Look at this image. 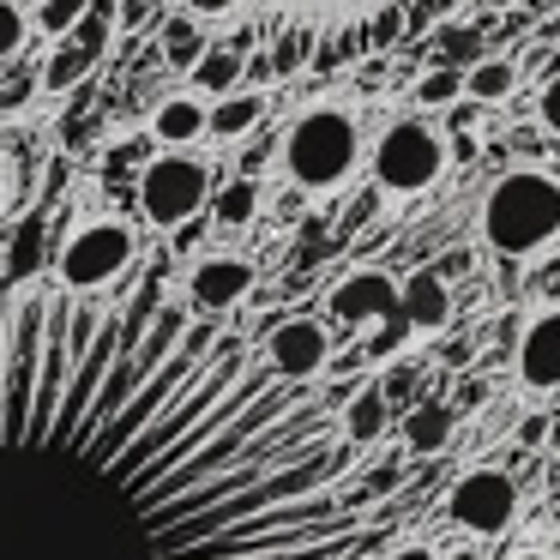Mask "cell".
Returning <instances> with one entry per match:
<instances>
[{"label": "cell", "mask_w": 560, "mask_h": 560, "mask_svg": "<svg viewBox=\"0 0 560 560\" xmlns=\"http://www.w3.org/2000/svg\"><path fill=\"white\" fill-rule=\"evenodd\" d=\"M338 398L163 290L0 283V560H368Z\"/></svg>", "instance_id": "1"}, {"label": "cell", "mask_w": 560, "mask_h": 560, "mask_svg": "<svg viewBox=\"0 0 560 560\" xmlns=\"http://www.w3.org/2000/svg\"><path fill=\"white\" fill-rule=\"evenodd\" d=\"M482 247L500 266H524V259H542L560 242V175L548 170H506L482 199Z\"/></svg>", "instance_id": "2"}, {"label": "cell", "mask_w": 560, "mask_h": 560, "mask_svg": "<svg viewBox=\"0 0 560 560\" xmlns=\"http://www.w3.org/2000/svg\"><path fill=\"white\" fill-rule=\"evenodd\" d=\"M278 163L302 194H331L362 170V121L338 103H314L283 127Z\"/></svg>", "instance_id": "3"}, {"label": "cell", "mask_w": 560, "mask_h": 560, "mask_svg": "<svg viewBox=\"0 0 560 560\" xmlns=\"http://www.w3.org/2000/svg\"><path fill=\"white\" fill-rule=\"evenodd\" d=\"M133 266H139V235L121 218H91L55 247V283L73 295L115 290L121 278H133Z\"/></svg>", "instance_id": "4"}, {"label": "cell", "mask_w": 560, "mask_h": 560, "mask_svg": "<svg viewBox=\"0 0 560 560\" xmlns=\"http://www.w3.org/2000/svg\"><path fill=\"white\" fill-rule=\"evenodd\" d=\"M368 170H374V187L392 194V199L428 194V187L446 175V139H440L428 121H392L386 133H380Z\"/></svg>", "instance_id": "5"}, {"label": "cell", "mask_w": 560, "mask_h": 560, "mask_svg": "<svg viewBox=\"0 0 560 560\" xmlns=\"http://www.w3.org/2000/svg\"><path fill=\"white\" fill-rule=\"evenodd\" d=\"M133 199H139V211H145L151 230H175V223H187V218L206 211L211 170L199 158H187V151H163V158H151L145 170H139Z\"/></svg>", "instance_id": "6"}, {"label": "cell", "mask_w": 560, "mask_h": 560, "mask_svg": "<svg viewBox=\"0 0 560 560\" xmlns=\"http://www.w3.org/2000/svg\"><path fill=\"white\" fill-rule=\"evenodd\" d=\"M446 518L470 536H500L512 518H518V482L506 470H470L452 482L446 494Z\"/></svg>", "instance_id": "7"}, {"label": "cell", "mask_w": 560, "mask_h": 560, "mask_svg": "<svg viewBox=\"0 0 560 560\" xmlns=\"http://www.w3.org/2000/svg\"><path fill=\"white\" fill-rule=\"evenodd\" d=\"M259 355H266V368L283 380H319L331 368V331L319 326L314 314H283L266 326Z\"/></svg>", "instance_id": "8"}, {"label": "cell", "mask_w": 560, "mask_h": 560, "mask_svg": "<svg viewBox=\"0 0 560 560\" xmlns=\"http://www.w3.org/2000/svg\"><path fill=\"white\" fill-rule=\"evenodd\" d=\"M247 295H254V266L235 259V254H211V259H199V266L187 271L182 302L194 307V314H206V319H230Z\"/></svg>", "instance_id": "9"}, {"label": "cell", "mask_w": 560, "mask_h": 560, "mask_svg": "<svg viewBox=\"0 0 560 560\" xmlns=\"http://www.w3.org/2000/svg\"><path fill=\"white\" fill-rule=\"evenodd\" d=\"M512 374L536 398L560 392V307H542L536 319H524L518 343H512Z\"/></svg>", "instance_id": "10"}, {"label": "cell", "mask_w": 560, "mask_h": 560, "mask_svg": "<svg viewBox=\"0 0 560 560\" xmlns=\"http://www.w3.org/2000/svg\"><path fill=\"white\" fill-rule=\"evenodd\" d=\"M326 307H331V319H343V326H362V319L392 326V319H404L398 283H392L386 271H350V278H338L326 290Z\"/></svg>", "instance_id": "11"}, {"label": "cell", "mask_w": 560, "mask_h": 560, "mask_svg": "<svg viewBox=\"0 0 560 560\" xmlns=\"http://www.w3.org/2000/svg\"><path fill=\"white\" fill-rule=\"evenodd\" d=\"M266 7L307 37H338V31H362L368 19L398 7V0H266Z\"/></svg>", "instance_id": "12"}, {"label": "cell", "mask_w": 560, "mask_h": 560, "mask_svg": "<svg viewBox=\"0 0 560 560\" xmlns=\"http://www.w3.org/2000/svg\"><path fill=\"white\" fill-rule=\"evenodd\" d=\"M398 307H404V319H410V331H446V319H452L446 278H440L434 266L410 271V278L398 283Z\"/></svg>", "instance_id": "13"}, {"label": "cell", "mask_w": 560, "mask_h": 560, "mask_svg": "<svg viewBox=\"0 0 560 560\" xmlns=\"http://www.w3.org/2000/svg\"><path fill=\"white\" fill-rule=\"evenodd\" d=\"M452 428H458V416H452L446 398H422L404 410L398 434H404V452L410 458H440V452L452 446Z\"/></svg>", "instance_id": "14"}, {"label": "cell", "mask_w": 560, "mask_h": 560, "mask_svg": "<svg viewBox=\"0 0 560 560\" xmlns=\"http://www.w3.org/2000/svg\"><path fill=\"white\" fill-rule=\"evenodd\" d=\"M266 109H271L266 91H223V97L206 109V133L211 139H247L259 121H266Z\"/></svg>", "instance_id": "15"}, {"label": "cell", "mask_w": 560, "mask_h": 560, "mask_svg": "<svg viewBox=\"0 0 560 560\" xmlns=\"http://www.w3.org/2000/svg\"><path fill=\"white\" fill-rule=\"evenodd\" d=\"M386 416H392V404L380 398V386H350V398L338 404V428L355 446H374L386 434Z\"/></svg>", "instance_id": "16"}, {"label": "cell", "mask_w": 560, "mask_h": 560, "mask_svg": "<svg viewBox=\"0 0 560 560\" xmlns=\"http://www.w3.org/2000/svg\"><path fill=\"white\" fill-rule=\"evenodd\" d=\"M55 43H61V49H55L49 61H43L37 85L49 91V97H67V91H79V85H85V79H91V67H97L103 55H91L79 37H55Z\"/></svg>", "instance_id": "17"}, {"label": "cell", "mask_w": 560, "mask_h": 560, "mask_svg": "<svg viewBox=\"0 0 560 560\" xmlns=\"http://www.w3.org/2000/svg\"><path fill=\"white\" fill-rule=\"evenodd\" d=\"M151 139H158V145H194V139H206V103L199 97H163L158 115H151Z\"/></svg>", "instance_id": "18"}, {"label": "cell", "mask_w": 560, "mask_h": 560, "mask_svg": "<svg viewBox=\"0 0 560 560\" xmlns=\"http://www.w3.org/2000/svg\"><path fill=\"white\" fill-rule=\"evenodd\" d=\"M512 91H518V61H506V55H482L476 67H464V97L470 103H506Z\"/></svg>", "instance_id": "19"}, {"label": "cell", "mask_w": 560, "mask_h": 560, "mask_svg": "<svg viewBox=\"0 0 560 560\" xmlns=\"http://www.w3.org/2000/svg\"><path fill=\"white\" fill-rule=\"evenodd\" d=\"M187 73H194L199 97H223V91L242 85V49H235V43H206V55H199Z\"/></svg>", "instance_id": "20"}, {"label": "cell", "mask_w": 560, "mask_h": 560, "mask_svg": "<svg viewBox=\"0 0 560 560\" xmlns=\"http://www.w3.org/2000/svg\"><path fill=\"white\" fill-rule=\"evenodd\" d=\"M259 206H266V187L247 182V175H235V182L211 187V218H218L223 230H247V223L259 218Z\"/></svg>", "instance_id": "21"}, {"label": "cell", "mask_w": 560, "mask_h": 560, "mask_svg": "<svg viewBox=\"0 0 560 560\" xmlns=\"http://www.w3.org/2000/svg\"><path fill=\"white\" fill-rule=\"evenodd\" d=\"M428 49H434V67L464 73V67H476L488 55V43H482V31H476V25H440L434 37H428Z\"/></svg>", "instance_id": "22"}, {"label": "cell", "mask_w": 560, "mask_h": 560, "mask_svg": "<svg viewBox=\"0 0 560 560\" xmlns=\"http://www.w3.org/2000/svg\"><path fill=\"white\" fill-rule=\"evenodd\" d=\"M398 482H404V464L398 458H386V464H374L368 476H343V506H355V512H368V506H386L392 494H398Z\"/></svg>", "instance_id": "23"}, {"label": "cell", "mask_w": 560, "mask_h": 560, "mask_svg": "<svg viewBox=\"0 0 560 560\" xmlns=\"http://www.w3.org/2000/svg\"><path fill=\"white\" fill-rule=\"evenodd\" d=\"M199 55H206V31H199V19H194V13H175L170 25H163V61L187 73Z\"/></svg>", "instance_id": "24"}, {"label": "cell", "mask_w": 560, "mask_h": 560, "mask_svg": "<svg viewBox=\"0 0 560 560\" xmlns=\"http://www.w3.org/2000/svg\"><path fill=\"white\" fill-rule=\"evenodd\" d=\"M410 97L422 103V109H446V103L464 97V73H452V67H428V73L410 85Z\"/></svg>", "instance_id": "25"}, {"label": "cell", "mask_w": 560, "mask_h": 560, "mask_svg": "<svg viewBox=\"0 0 560 560\" xmlns=\"http://www.w3.org/2000/svg\"><path fill=\"white\" fill-rule=\"evenodd\" d=\"M91 0H37V19H31V31H43V37H67V31L85 19Z\"/></svg>", "instance_id": "26"}, {"label": "cell", "mask_w": 560, "mask_h": 560, "mask_svg": "<svg viewBox=\"0 0 560 560\" xmlns=\"http://www.w3.org/2000/svg\"><path fill=\"white\" fill-rule=\"evenodd\" d=\"M31 43V13L19 0H0V61H19Z\"/></svg>", "instance_id": "27"}, {"label": "cell", "mask_w": 560, "mask_h": 560, "mask_svg": "<svg viewBox=\"0 0 560 560\" xmlns=\"http://www.w3.org/2000/svg\"><path fill=\"white\" fill-rule=\"evenodd\" d=\"M307 43H314V37H307V31H295V25L278 37V49H271V67H278V79H290L295 67H307Z\"/></svg>", "instance_id": "28"}, {"label": "cell", "mask_w": 560, "mask_h": 560, "mask_svg": "<svg viewBox=\"0 0 560 560\" xmlns=\"http://www.w3.org/2000/svg\"><path fill=\"white\" fill-rule=\"evenodd\" d=\"M416 380H422V374H416V362H398V368H386L374 386H380V398H386V404H398V398H410V392H416Z\"/></svg>", "instance_id": "29"}, {"label": "cell", "mask_w": 560, "mask_h": 560, "mask_svg": "<svg viewBox=\"0 0 560 560\" xmlns=\"http://www.w3.org/2000/svg\"><path fill=\"white\" fill-rule=\"evenodd\" d=\"M536 121H542V133L560 139V73H548V85L536 91Z\"/></svg>", "instance_id": "30"}, {"label": "cell", "mask_w": 560, "mask_h": 560, "mask_svg": "<svg viewBox=\"0 0 560 560\" xmlns=\"http://www.w3.org/2000/svg\"><path fill=\"white\" fill-rule=\"evenodd\" d=\"M31 91H37V73L25 67V73H13L7 85H0V115H19L31 103Z\"/></svg>", "instance_id": "31"}, {"label": "cell", "mask_w": 560, "mask_h": 560, "mask_svg": "<svg viewBox=\"0 0 560 560\" xmlns=\"http://www.w3.org/2000/svg\"><path fill=\"white\" fill-rule=\"evenodd\" d=\"M530 295H536V302H548V307H560V254L542 259V271L530 278Z\"/></svg>", "instance_id": "32"}, {"label": "cell", "mask_w": 560, "mask_h": 560, "mask_svg": "<svg viewBox=\"0 0 560 560\" xmlns=\"http://www.w3.org/2000/svg\"><path fill=\"white\" fill-rule=\"evenodd\" d=\"M548 434H555V422H548V416L542 410H530V416H518V428H512V440H518V446L524 452H536V446H542V440Z\"/></svg>", "instance_id": "33"}, {"label": "cell", "mask_w": 560, "mask_h": 560, "mask_svg": "<svg viewBox=\"0 0 560 560\" xmlns=\"http://www.w3.org/2000/svg\"><path fill=\"white\" fill-rule=\"evenodd\" d=\"M242 79H247V91H266L271 79H278V67H271V55H266V49L242 55Z\"/></svg>", "instance_id": "34"}, {"label": "cell", "mask_w": 560, "mask_h": 560, "mask_svg": "<svg viewBox=\"0 0 560 560\" xmlns=\"http://www.w3.org/2000/svg\"><path fill=\"white\" fill-rule=\"evenodd\" d=\"M488 398V380H476V374H464L458 380V398H452V416H464V410H476V404Z\"/></svg>", "instance_id": "35"}, {"label": "cell", "mask_w": 560, "mask_h": 560, "mask_svg": "<svg viewBox=\"0 0 560 560\" xmlns=\"http://www.w3.org/2000/svg\"><path fill=\"white\" fill-rule=\"evenodd\" d=\"M440 362H446V368H470V362H476V338H452V343H440Z\"/></svg>", "instance_id": "36"}, {"label": "cell", "mask_w": 560, "mask_h": 560, "mask_svg": "<svg viewBox=\"0 0 560 560\" xmlns=\"http://www.w3.org/2000/svg\"><path fill=\"white\" fill-rule=\"evenodd\" d=\"M206 235V223L199 218H187V223H175V242H170V254H194V242Z\"/></svg>", "instance_id": "37"}, {"label": "cell", "mask_w": 560, "mask_h": 560, "mask_svg": "<svg viewBox=\"0 0 560 560\" xmlns=\"http://www.w3.org/2000/svg\"><path fill=\"white\" fill-rule=\"evenodd\" d=\"M187 13L194 19H223V13H235V0H187Z\"/></svg>", "instance_id": "38"}, {"label": "cell", "mask_w": 560, "mask_h": 560, "mask_svg": "<svg viewBox=\"0 0 560 560\" xmlns=\"http://www.w3.org/2000/svg\"><path fill=\"white\" fill-rule=\"evenodd\" d=\"M386 560H440V548L434 542H404V548H392Z\"/></svg>", "instance_id": "39"}, {"label": "cell", "mask_w": 560, "mask_h": 560, "mask_svg": "<svg viewBox=\"0 0 560 560\" xmlns=\"http://www.w3.org/2000/svg\"><path fill=\"white\" fill-rule=\"evenodd\" d=\"M91 139H97V121H79V127H67V151H91Z\"/></svg>", "instance_id": "40"}, {"label": "cell", "mask_w": 560, "mask_h": 560, "mask_svg": "<svg viewBox=\"0 0 560 560\" xmlns=\"http://www.w3.org/2000/svg\"><path fill=\"white\" fill-rule=\"evenodd\" d=\"M476 158V139H452V158L446 163H470Z\"/></svg>", "instance_id": "41"}, {"label": "cell", "mask_w": 560, "mask_h": 560, "mask_svg": "<svg viewBox=\"0 0 560 560\" xmlns=\"http://www.w3.org/2000/svg\"><path fill=\"white\" fill-rule=\"evenodd\" d=\"M440 560H482V548H452V555H440Z\"/></svg>", "instance_id": "42"}, {"label": "cell", "mask_w": 560, "mask_h": 560, "mask_svg": "<svg viewBox=\"0 0 560 560\" xmlns=\"http://www.w3.org/2000/svg\"><path fill=\"white\" fill-rule=\"evenodd\" d=\"M512 560H560V555H542V548H518Z\"/></svg>", "instance_id": "43"}, {"label": "cell", "mask_w": 560, "mask_h": 560, "mask_svg": "<svg viewBox=\"0 0 560 560\" xmlns=\"http://www.w3.org/2000/svg\"><path fill=\"white\" fill-rule=\"evenodd\" d=\"M488 13H512V7H518V0H482Z\"/></svg>", "instance_id": "44"}, {"label": "cell", "mask_w": 560, "mask_h": 560, "mask_svg": "<svg viewBox=\"0 0 560 560\" xmlns=\"http://www.w3.org/2000/svg\"><path fill=\"white\" fill-rule=\"evenodd\" d=\"M139 7H145V0H121V19H127V13H139Z\"/></svg>", "instance_id": "45"}, {"label": "cell", "mask_w": 560, "mask_h": 560, "mask_svg": "<svg viewBox=\"0 0 560 560\" xmlns=\"http://www.w3.org/2000/svg\"><path fill=\"white\" fill-rule=\"evenodd\" d=\"M0 206H7V163H0Z\"/></svg>", "instance_id": "46"}]
</instances>
